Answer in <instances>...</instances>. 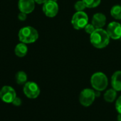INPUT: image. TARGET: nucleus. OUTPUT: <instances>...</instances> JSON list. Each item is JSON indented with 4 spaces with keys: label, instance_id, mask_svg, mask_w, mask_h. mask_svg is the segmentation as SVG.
I'll return each mask as SVG.
<instances>
[{
    "label": "nucleus",
    "instance_id": "nucleus-1",
    "mask_svg": "<svg viewBox=\"0 0 121 121\" xmlns=\"http://www.w3.org/2000/svg\"><path fill=\"white\" fill-rule=\"evenodd\" d=\"M110 38L107 31L102 28L96 29L90 36L91 44L98 49L106 48L109 44Z\"/></svg>",
    "mask_w": 121,
    "mask_h": 121
},
{
    "label": "nucleus",
    "instance_id": "nucleus-2",
    "mask_svg": "<svg viewBox=\"0 0 121 121\" xmlns=\"http://www.w3.org/2000/svg\"><path fill=\"white\" fill-rule=\"evenodd\" d=\"M91 84L93 89L96 91H104L108 85V77L103 72H96L91 77Z\"/></svg>",
    "mask_w": 121,
    "mask_h": 121
},
{
    "label": "nucleus",
    "instance_id": "nucleus-3",
    "mask_svg": "<svg viewBox=\"0 0 121 121\" xmlns=\"http://www.w3.org/2000/svg\"><path fill=\"white\" fill-rule=\"evenodd\" d=\"M39 38L38 31L31 26H26L20 29L19 32V40L23 43H32Z\"/></svg>",
    "mask_w": 121,
    "mask_h": 121
},
{
    "label": "nucleus",
    "instance_id": "nucleus-4",
    "mask_svg": "<svg viewBox=\"0 0 121 121\" xmlns=\"http://www.w3.org/2000/svg\"><path fill=\"white\" fill-rule=\"evenodd\" d=\"M96 97V91L94 89L86 88L83 89L79 95V102L84 107L91 106Z\"/></svg>",
    "mask_w": 121,
    "mask_h": 121
},
{
    "label": "nucleus",
    "instance_id": "nucleus-5",
    "mask_svg": "<svg viewBox=\"0 0 121 121\" xmlns=\"http://www.w3.org/2000/svg\"><path fill=\"white\" fill-rule=\"evenodd\" d=\"M71 23L73 28L76 30L84 28L88 23V15L83 11H77L72 17Z\"/></svg>",
    "mask_w": 121,
    "mask_h": 121
},
{
    "label": "nucleus",
    "instance_id": "nucleus-6",
    "mask_svg": "<svg viewBox=\"0 0 121 121\" xmlns=\"http://www.w3.org/2000/svg\"><path fill=\"white\" fill-rule=\"evenodd\" d=\"M24 93L29 99H36L40 94V88L39 85L34 82H27L23 89Z\"/></svg>",
    "mask_w": 121,
    "mask_h": 121
},
{
    "label": "nucleus",
    "instance_id": "nucleus-7",
    "mask_svg": "<svg viewBox=\"0 0 121 121\" xmlns=\"http://www.w3.org/2000/svg\"><path fill=\"white\" fill-rule=\"evenodd\" d=\"M16 97V91L10 86H4L0 90V99L4 103H12Z\"/></svg>",
    "mask_w": 121,
    "mask_h": 121
},
{
    "label": "nucleus",
    "instance_id": "nucleus-8",
    "mask_svg": "<svg viewBox=\"0 0 121 121\" xmlns=\"http://www.w3.org/2000/svg\"><path fill=\"white\" fill-rule=\"evenodd\" d=\"M43 11L44 14L49 18L56 16L58 12V5L57 2L55 0H48L44 4Z\"/></svg>",
    "mask_w": 121,
    "mask_h": 121
},
{
    "label": "nucleus",
    "instance_id": "nucleus-9",
    "mask_svg": "<svg viewBox=\"0 0 121 121\" xmlns=\"http://www.w3.org/2000/svg\"><path fill=\"white\" fill-rule=\"evenodd\" d=\"M108 35L113 40H118L121 38V25L118 22H111L106 30Z\"/></svg>",
    "mask_w": 121,
    "mask_h": 121
},
{
    "label": "nucleus",
    "instance_id": "nucleus-10",
    "mask_svg": "<svg viewBox=\"0 0 121 121\" xmlns=\"http://www.w3.org/2000/svg\"><path fill=\"white\" fill-rule=\"evenodd\" d=\"M18 6L21 12H24L28 14L34 10L35 1L34 0H19Z\"/></svg>",
    "mask_w": 121,
    "mask_h": 121
},
{
    "label": "nucleus",
    "instance_id": "nucleus-11",
    "mask_svg": "<svg viewBox=\"0 0 121 121\" xmlns=\"http://www.w3.org/2000/svg\"><path fill=\"white\" fill-rule=\"evenodd\" d=\"M106 23V17L103 13H95L92 18V24L96 29L102 28Z\"/></svg>",
    "mask_w": 121,
    "mask_h": 121
},
{
    "label": "nucleus",
    "instance_id": "nucleus-12",
    "mask_svg": "<svg viewBox=\"0 0 121 121\" xmlns=\"http://www.w3.org/2000/svg\"><path fill=\"white\" fill-rule=\"evenodd\" d=\"M111 86L116 91H121V71H116L112 75Z\"/></svg>",
    "mask_w": 121,
    "mask_h": 121
},
{
    "label": "nucleus",
    "instance_id": "nucleus-13",
    "mask_svg": "<svg viewBox=\"0 0 121 121\" xmlns=\"http://www.w3.org/2000/svg\"><path fill=\"white\" fill-rule=\"evenodd\" d=\"M103 98L106 102L113 103L117 99V91L113 88L109 89L105 92L103 95Z\"/></svg>",
    "mask_w": 121,
    "mask_h": 121
},
{
    "label": "nucleus",
    "instance_id": "nucleus-14",
    "mask_svg": "<svg viewBox=\"0 0 121 121\" xmlns=\"http://www.w3.org/2000/svg\"><path fill=\"white\" fill-rule=\"evenodd\" d=\"M27 52H28V48L26 45V44L23 43H19L14 49V52L16 55L19 57H24L27 54Z\"/></svg>",
    "mask_w": 121,
    "mask_h": 121
},
{
    "label": "nucleus",
    "instance_id": "nucleus-15",
    "mask_svg": "<svg viewBox=\"0 0 121 121\" xmlns=\"http://www.w3.org/2000/svg\"><path fill=\"white\" fill-rule=\"evenodd\" d=\"M16 81L18 84L23 85L27 82V74L24 71H19L16 74Z\"/></svg>",
    "mask_w": 121,
    "mask_h": 121
},
{
    "label": "nucleus",
    "instance_id": "nucleus-16",
    "mask_svg": "<svg viewBox=\"0 0 121 121\" xmlns=\"http://www.w3.org/2000/svg\"><path fill=\"white\" fill-rule=\"evenodd\" d=\"M111 16L118 20L121 19V5H115L111 8Z\"/></svg>",
    "mask_w": 121,
    "mask_h": 121
},
{
    "label": "nucleus",
    "instance_id": "nucleus-17",
    "mask_svg": "<svg viewBox=\"0 0 121 121\" xmlns=\"http://www.w3.org/2000/svg\"><path fill=\"white\" fill-rule=\"evenodd\" d=\"M86 8H95L99 6L101 0H83Z\"/></svg>",
    "mask_w": 121,
    "mask_h": 121
},
{
    "label": "nucleus",
    "instance_id": "nucleus-18",
    "mask_svg": "<svg viewBox=\"0 0 121 121\" xmlns=\"http://www.w3.org/2000/svg\"><path fill=\"white\" fill-rule=\"evenodd\" d=\"M74 8L77 11H83L86 8V6L83 1L82 0V1H78L74 5Z\"/></svg>",
    "mask_w": 121,
    "mask_h": 121
},
{
    "label": "nucleus",
    "instance_id": "nucleus-19",
    "mask_svg": "<svg viewBox=\"0 0 121 121\" xmlns=\"http://www.w3.org/2000/svg\"><path fill=\"white\" fill-rule=\"evenodd\" d=\"M84 29H85V30H86V32L87 33H88V34H92L96 30V28H95V26L91 23V24H90V23H88L86 26V27L84 28Z\"/></svg>",
    "mask_w": 121,
    "mask_h": 121
},
{
    "label": "nucleus",
    "instance_id": "nucleus-20",
    "mask_svg": "<svg viewBox=\"0 0 121 121\" xmlns=\"http://www.w3.org/2000/svg\"><path fill=\"white\" fill-rule=\"evenodd\" d=\"M116 109L118 113H121V96H120L116 101Z\"/></svg>",
    "mask_w": 121,
    "mask_h": 121
},
{
    "label": "nucleus",
    "instance_id": "nucleus-21",
    "mask_svg": "<svg viewBox=\"0 0 121 121\" xmlns=\"http://www.w3.org/2000/svg\"><path fill=\"white\" fill-rule=\"evenodd\" d=\"M11 104H12L14 106H19L21 105V100L20 99V98H19V97L16 96Z\"/></svg>",
    "mask_w": 121,
    "mask_h": 121
},
{
    "label": "nucleus",
    "instance_id": "nucleus-22",
    "mask_svg": "<svg viewBox=\"0 0 121 121\" xmlns=\"http://www.w3.org/2000/svg\"><path fill=\"white\" fill-rule=\"evenodd\" d=\"M18 18L20 21H25L26 19V13L24 12H20L18 15Z\"/></svg>",
    "mask_w": 121,
    "mask_h": 121
},
{
    "label": "nucleus",
    "instance_id": "nucleus-23",
    "mask_svg": "<svg viewBox=\"0 0 121 121\" xmlns=\"http://www.w3.org/2000/svg\"><path fill=\"white\" fill-rule=\"evenodd\" d=\"M48 0H34L35 2H36L37 4H44L45 2H46Z\"/></svg>",
    "mask_w": 121,
    "mask_h": 121
},
{
    "label": "nucleus",
    "instance_id": "nucleus-24",
    "mask_svg": "<svg viewBox=\"0 0 121 121\" xmlns=\"http://www.w3.org/2000/svg\"><path fill=\"white\" fill-rule=\"evenodd\" d=\"M117 120H118V121H121V113H118V117H117Z\"/></svg>",
    "mask_w": 121,
    "mask_h": 121
}]
</instances>
